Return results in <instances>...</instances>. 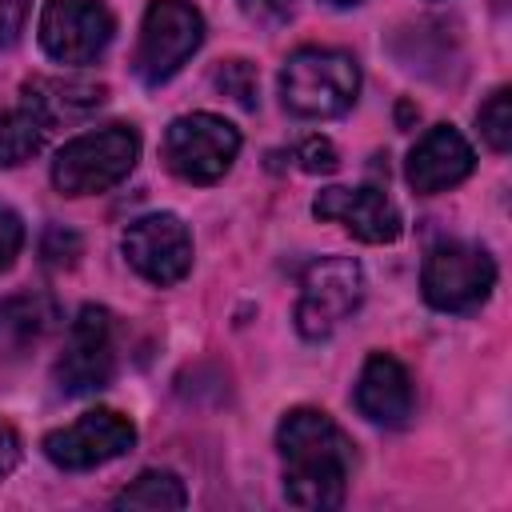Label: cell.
Here are the masks:
<instances>
[{
    "mask_svg": "<svg viewBox=\"0 0 512 512\" xmlns=\"http://www.w3.org/2000/svg\"><path fill=\"white\" fill-rule=\"evenodd\" d=\"M276 448L284 460V496L296 508H340L352 476V440L344 428L316 412L292 408L276 428Z\"/></svg>",
    "mask_w": 512,
    "mask_h": 512,
    "instance_id": "1",
    "label": "cell"
},
{
    "mask_svg": "<svg viewBox=\"0 0 512 512\" xmlns=\"http://www.w3.org/2000/svg\"><path fill=\"white\" fill-rule=\"evenodd\" d=\"M360 68L348 52L336 48H300L280 68V100L288 112L324 120L356 104Z\"/></svg>",
    "mask_w": 512,
    "mask_h": 512,
    "instance_id": "2",
    "label": "cell"
},
{
    "mask_svg": "<svg viewBox=\"0 0 512 512\" xmlns=\"http://www.w3.org/2000/svg\"><path fill=\"white\" fill-rule=\"evenodd\" d=\"M140 156V132L132 124H108L68 140L52 160V184L64 196H92L120 184Z\"/></svg>",
    "mask_w": 512,
    "mask_h": 512,
    "instance_id": "3",
    "label": "cell"
},
{
    "mask_svg": "<svg viewBox=\"0 0 512 512\" xmlns=\"http://www.w3.org/2000/svg\"><path fill=\"white\" fill-rule=\"evenodd\" d=\"M204 44V16L188 0H152L140 24L132 68L144 84L172 80Z\"/></svg>",
    "mask_w": 512,
    "mask_h": 512,
    "instance_id": "4",
    "label": "cell"
},
{
    "mask_svg": "<svg viewBox=\"0 0 512 512\" xmlns=\"http://www.w3.org/2000/svg\"><path fill=\"white\" fill-rule=\"evenodd\" d=\"M240 152V132L212 112L176 116L164 132V164L188 184H216Z\"/></svg>",
    "mask_w": 512,
    "mask_h": 512,
    "instance_id": "5",
    "label": "cell"
},
{
    "mask_svg": "<svg viewBox=\"0 0 512 512\" xmlns=\"http://www.w3.org/2000/svg\"><path fill=\"white\" fill-rule=\"evenodd\" d=\"M496 284V264L480 244L468 240H440L420 268L424 300L440 312H468L488 300Z\"/></svg>",
    "mask_w": 512,
    "mask_h": 512,
    "instance_id": "6",
    "label": "cell"
},
{
    "mask_svg": "<svg viewBox=\"0 0 512 512\" xmlns=\"http://www.w3.org/2000/svg\"><path fill=\"white\" fill-rule=\"evenodd\" d=\"M364 296V272L352 256H324L308 264L300 280V300H296V328L308 340L328 336L348 312H356Z\"/></svg>",
    "mask_w": 512,
    "mask_h": 512,
    "instance_id": "7",
    "label": "cell"
},
{
    "mask_svg": "<svg viewBox=\"0 0 512 512\" xmlns=\"http://www.w3.org/2000/svg\"><path fill=\"white\" fill-rule=\"evenodd\" d=\"M116 368V340H112V316L96 304H84L64 336V352L52 368L56 388L64 396H88L112 380Z\"/></svg>",
    "mask_w": 512,
    "mask_h": 512,
    "instance_id": "8",
    "label": "cell"
},
{
    "mask_svg": "<svg viewBox=\"0 0 512 512\" xmlns=\"http://www.w3.org/2000/svg\"><path fill=\"white\" fill-rule=\"evenodd\" d=\"M136 444V428L128 416H120L116 408H92L80 420L56 428L44 436V456L56 468L68 472H84L96 464H108L116 456H124Z\"/></svg>",
    "mask_w": 512,
    "mask_h": 512,
    "instance_id": "9",
    "label": "cell"
},
{
    "mask_svg": "<svg viewBox=\"0 0 512 512\" xmlns=\"http://www.w3.org/2000/svg\"><path fill=\"white\" fill-rule=\"evenodd\" d=\"M112 32L116 20L100 0H48L40 12V48L60 64L96 60Z\"/></svg>",
    "mask_w": 512,
    "mask_h": 512,
    "instance_id": "10",
    "label": "cell"
},
{
    "mask_svg": "<svg viewBox=\"0 0 512 512\" xmlns=\"http://www.w3.org/2000/svg\"><path fill=\"white\" fill-rule=\"evenodd\" d=\"M124 256L128 264L148 280V284H176L192 268V236L180 216L172 212H152L128 224L124 232Z\"/></svg>",
    "mask_w": 512,
    "mask_h": 512,
    "instance_id": "11",
    "label": "cell"
},
{
    "mask_svg": "<svg viewBox=\"0 0 512 512\" xmlns=\"http://www.w3.org/2000/svg\"><path fill=\"white\" fill-rule=\"evenodd\" d=\"M312 212L320 220H336L344 224L356 240L364 244H392L400 236V212L396 204L380 192V188H324L312 200Z\"/></svg>",
    "mask_w": 512,
    "mask_h": 512,
    "instance_id": "12",
    "label": "cell"
},
{
    "mask_svg": "<svg viewBox=\"0 0 512 512\" xmlns=\"http://www.w3.org/2000/svg\"><path fill=\"white\" fill-rule=\"evenodd\" d=\"M472 164H476L472 144L452 124H436L408 152V184L420 196H432V192H444V188L460 184L472 172Z\"/></svg>",
    "mask_w": 512,
    "mask_h": 512,
    "instance_id": "13",
    "label": "cell"
},
{
    "mask_svg": "<svg viewBox=\"0 0 512 512\" xmlns=\"http://www.w3.org/2000/svg\"><path fill=\"white\" fill-rule=\"evenodd\" d=\"M412 404H416V396H412L408 368L388 352H372L356 380L360 416H368L372 424H384V428H400V424H408Z\"/></svg>",
    "mask_w": 512,
    "mask_h": 512,
    "instance_id": "14",
    "label": "cell"
},
{
    "mask_svg": "<svg viewBox=\"0 0 512 512\" xmlns=\"http://www.w3.org/2000/svg\"><path fill=\"white\" fill-rule=\"evenodd\" d=\"M20 96H24L20 104L48 132L56 124H76V120L92 116L104 104L108 88L96 84V80H80V76H68V80L64 76H32V80H24Z\"/></svg>",
    "mask_w": 512,
    "mask_h": 512,
    "instance_id": "15",
    "label": "cell"
},
{
    "mask_svg": "<svg viewBox=\"0 0 512 512\" xmlns=\"http://www.w3.org/2000/svg\"><path fill=\"white\" fill-rule=\"evenodd\" d=\"M56 312L44 296H12L0 304V348L4 352H24L52 328Z\"/></svg>",
    "mask_w": 512,
    "mask_h": 512,
    "instance_id": "16",
    "label": "cell"
},
{
    "mask_svg": "<svg viewBox=\"0 0 512 512\" xmlns=\"http://www.w3.org/2000/svg\"><path fill=\"white\" fill-rule=\"evenodd\" d=\"M188 504V492L180 484L176 472L168 468H148L140 472L120 496H116V508H184Z\"/></svg>",
    "mask_w": 512,
    "mask_h": 512,
    "instance_id": "17",
    "label": "cell"
},
{
    "mask_svg": "<svg viewBox=\"0 0 512 512\" xmlns=\"http://www.w3.org/2000/svg\"><path fill=\"white\" fill-rule=\"evenodd\" d=\"M44 144V128L40 120L20 104V108H0V164H24L40 152Z\"/></svg>",
    "mask_w": 512,
    "mask_h": 512,
    "instance_id": "18",
    "label": "cell"
},
{
    "mask_svg": "<svg viewBox=\"0 0 512 512\" xmlns=\"http://www.w3.org/2000/svg\"><path fill=\"white\" fill-rule=\"evenodd\" d=\"M476 124H480V136L488 140L492 152H508L512 148V92L508 88H496L480 104Z\"/></svg>",
    "mask_w": 512,
    "mask_h": 512,
    "instance_id": "19",
    "label": "cell"
},
{
    "mask_svg": "<svg viewBox=\"0 0 512 512\" xmlns=\"http://www.w3.org/2000/svg\"><path fill=\"white\" fill-rule=\"evenodd\" d=\"M216 88L224 92V96H232L240 108H256V92H260V80H256V68L248 64V60H224L220 68H216Z\"/></svg>",
    "mask_w": 512,
    "mask_h": 512,
    "instance_id": "20",
    "label": "cell"
},
{
    "mask_svg": "<svg viewBox=\"0 0 512 512\" xmlns=\"http://www.w3.org/2000/svg\"><path fill=\"white\" fill-rule=\"evenodd\" d=\"M296 160L304 172H336L340 156H336V144L324 140V136H308L300 148H296Z\"/></svg>",
    "mask_w": 512,
    "mask_h": 512,
    "instance_id": "21",
    "label": "cell"
},
{
    "mask_svg": "<svg viewBox=\"0 0 512 512\" xmlns=\"http://www.w3.org/2000/svg\"><path fill=\"white\" fill-rule=\"evenodd\" d=\"M80 248H84L80 236L68 232V228H48V232H44V244H40V252H44L48 264H76Z\"/></svg>",
    "mask_w": 512,
    "mask_h": 512,
    "instance_id": "22",
    "label": "cell"
},
{
    "mask_svg": "<svg viewBox=\"0 0 512 512\" xmlns=\"http://www.w3.org/2000/svg\"><path fill=\"white\" fill-rule=\"evenodd\" d=\"M32 0H0V48H12L28 24Z\"/></svg>",
    "mask_w": 512,
    "mask_h": 512,
    "instance_id": "23",
    "label": "cell"
},
{
    "mask_svg": "<svg viewBox=\"0 0 512 512\" xmlns=\"http://www.w3.org/2000/svg\"><path fill=\"white\" fill-rule=\"evenodd\" d=\"M20 244H24V224L12 208H0V272L12 268V260L20 256Z\"/></svg>",
    "mask_w": 512,
    "mask_h": 512,
    "instance_id": "24",
    "label": "cell"
},
{
    "mask_svg": "<svg viewBox=\"0 0 512 512\" xmlns=\"http://www.w3.org/2000/svg\"><path fill=\"white\" fill-rule=\"evenodd\" d=\"M296 0H240V8L252 16V20H264V24H276L292 12Z\"/></svg>",
    "mask_w": 512,
    "mask_h": 512,
    "instance_id": "25",
    "label": "cell"
},
{
    "mask_svg": "<svg viewBox=\"0 0 512 512\" xmlns=\"http://www.w3.org/2000/svg\"><path fill=\"white\" fill-rule=\"evenodd\" d=\"M16 464H20V436L8 420H0V480L12 476Z\"/></svg>",
    "mask_w": 512,
    "mask_h": 512,
    "instance_id": "26",
    "label": "cell"
},
{
    "mask_svg": "<svg viewBox=\"0 0 512 512\" xmlns=\"http://www.w3.org/2000/svg\"><path fill=\"white\" fill-rule=\"evenodd\" d=\"M328 4H336V8H344V4H360V0H328Z\"/></svg>",
    "mask_w": 512,
    "mask_h": 512,
    "instance_id": "27",
    "label": "cell"
}]
</instances>
